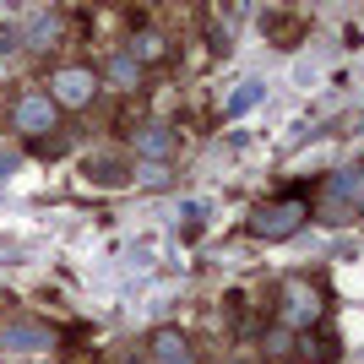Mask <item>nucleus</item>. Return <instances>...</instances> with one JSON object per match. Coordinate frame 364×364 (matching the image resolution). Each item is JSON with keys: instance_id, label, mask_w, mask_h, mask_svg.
<instances>
[{"instance_id": "9", "label": "nucleus", "mask_w": 364, "mask_h": 364, "mask_svg": "<svg viewBox=\"0 0 364 364\" xmlns=\"http://www.w3.org/2000/svg\"><path fill=\"white\" fill-rule=\"evenodd\" d=\"M304 353H310V359H332V353H337V337L332 332H310V337H304Z\"/></svg>"}, {"instance_id": "4", "label": "nucleus", "mask_w": 364, "mask_h": 364, "mask_svg": "<svg viewBox=\"0 0 364 364\" xmlns=\"http://www.w3.org/2000/svg\"><path fill=\"white\" fill-rule=\"evenodd\" d=\"M16 131H22V136H33V141H44L49 131H55V125H60V109H55V98H22V104H16Z\"/></svg>"}, {"instance_id": "6", "label": "nucleus", "mask_w": 364, "mask_h": 364, "mask_svg": "<svg viewBox=\"0 0 364 364\" xmlns=\"http://www.w3.org/2000/svg\"><path fill=\"white\" fill-rule=\"evenodd\" d=\"M152 364H196V353H191L185 332H174V326L152 332Z\"/></svg>"}, {"instance_id": "3", "label": "nucleus", "mask_w": 364, "mask_h": 364, "mask_svg": "<svg viewBox=\"0 0 364 364\" xmlns=\"http://www.w3.org/2000/svg\"><path fill=\"white\" fill-rule=\"evenodd\" d=\"M92 87H98V76L87 71V65H60V71L49 76V98H55V109H87Z\"/></svg>"}, {"instance_id": "10", "label": "nucleus", "mask_w": 364, "mask_h": 364, "mask_svg": "<svg viewBox=\"0 0 364 364\" xmlns=\"http://www.w3.org/2000/svg\"><path fill=\"white\" fill-rule=\"evenodd\" d=\"M256 98H261V87H256V82H245V87L234 92V98H228V114H245V109L256 104Z\"/></svg>"}, {"instance_id": "1", "label": "nucleus", "mask_w": 364, "mask_h": 364, "mask_svg": "<svg viewBox=\"0 0 364 364\" xmlns=\"http://www.w3.org/2000/svg\"><path fill=\"white\" fill-rule=\"evenodd\" d=\"M304 218H310L304 191H289V196H277V201H261L256 218H250V234L256 240H289L294 228H304Z\"/></svg>"}, {"instance_id": "5", "label": "nucleus", "mask_w": 364, "mask_h": 364, "mask_svg": "<svg viewBox=\"0 0 364 364\" xmlns=\"http://www.w3.org/2000/svg\"><path fill=\"white\" fill-rule=\"evenodd\" d=\"M55 343V326L44 321H16V326H0V348L6 353H44Z\"/></svg>"}, {"instance_id": "8", "label": "nucleus", "mask_w": 364, "mask_h": 364, "mask_svg": "<svg viewBox=\"0 0 364 364\" xmlns=\"http://www.w3.org/2000/svg\"><path fill=\"white\" fill-rule=\"evenodd\" d=\"M28 38H33V49H49V44H55V38H60V16H38Z\"/></svg>"}, {"instance_id": "11", "label": "nucleus", "mask_w": 364, "mask_h": 364, "mask_svg": "<svg viewBox=\"0 0 364 364\" xmlns=\"http://www.w3.org/2000/svg\"><path fill=\"white\" fill-rule=\"evenodd\" d=\"M359 207H364V201H359Z\"/></svg>"}, {"instance_id": "7", "label": "nucleus", "mask_w": 364, "mask_h": 364, "mask_svg": "<svg viewBox=\"0 0 364 364\" xmlns=\"http://www.w3.org/2000/svg\"><path fill=\"white\" fill-rule=\"evenodd\" d=\"M136 152H147V158H168V152H174V136H168L164 125H147V131H136Z\"/></svg>"}, {"instance_id": "2", "label": "nucleus", "mask_w": 364, "mask_h": 364, "mask_svg": "<svg viewBox=\"0 0 364 364\" xmlns=\"http://www.w3.org/2000/svg\"><path fill=\"white\" fill-rule=\"evenodd\" d=\"M321 316H326V294L316 283H304V277L283 283V326L289 332H310V326H321Z\"/></svg>"}]
</instances>
